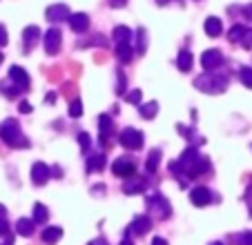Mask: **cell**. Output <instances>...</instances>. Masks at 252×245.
Returning a JSON list of instances; mask_svg holds the SVG:
<instances>
[{
	"mask_svg": "<svg viewBox=\"0 0 252 245\" xmlns=\"http://www.w3.org/2000/svg\"><path fill=\"white\" fill-rule=\"evenodd\" d=\"M194 87L205 94H223L228 90V76L217 71H205L194 80Z\"/></svg>",
	"mask_w": 252,
	"mask_h": 245,
	"instance_id": "obj_1",
	"label": "cell"
},
{
	"mask_svg": "<svg viewBox=\"0 0 252 245\" xmlns=\"http://www.w3.org/2000/svg\"><path fill=\"white\" fill-rule=\"evenodd\" d=\"M0 138H2L9 147H23V150L29 147L27 136L23 134V129H20L16 118H7V121L0 125Z\"/></svg>",
	"mask_w": 252,
	"mask_h": 245,
	"instance_id": "obj_2",
	"label": "cell"
},
{
	"mask_svg": "<svg viewBox=\"0 0 252 245\" xmlns=\"http://www.w3.org/2000/svg\"><path fill=\"white\" fill-rule=\"evenodd\" d=\"M148 214L154 218H170V214H172L170 201L163 194H152L148 198Z\"/></svg>",
	"mask_w": 252,
	"mask_h": 245,
	"instance_id": "obj_3",
	"label": "cell"
},
{
	"mask_svg": "<svg viewBox=\"0 0 252 245\" xmlns=\"http://www.w3.org/2000/svg\"><path fill=\"white\" fill-rule=\"evenodd\" d=\"M119 141L125 150H141L143 147V134L134 127H125L123 132H121Z\"/></svg>",
	"mask_w": 252,
	"mask_h": 245,
	"instance_id": "obj_4",
	"label": "cell"
},
{
	"mask_svg": "<svg viewBox=\"0 0 252 245\" xmlns=\"http://www.w3.org/2000/svg\"><path fill=\"white\" fill-rule=\"evenodd\" d=\"M61 43H63V33L58 27H52L47 33H45V52H47L49 56L61 52Z\"/></svg>",
	"mask_w": 252,
	"mask_h": 245,
	"instance_id": "obj_5",
	"label": "cell"
},
{
	"mask_svg": "<svg viewBox=\"0 0 252 245\" xmlns=\"http://www.w3.org/2000/svg\"><path fill=\"white\" fill-rule=\"evenodd\" d=\"M201 65L205 71H214L217 67L223 65V54L219 49H208V52L201 54Z\"/></svg>",
	"mask_w": 252,
	"mask_h": 245,
	"instance_id": "obj_6",
	"label": "cell"
},
{
	"mask_svg": "<svg viewBox=\"0 0 252 245\" xmlns=\"http://www.w3.org/2000/svg\"><path fill=\"white\" fill-rule=\"evenodd\" d=\"M112 172H114L116 176H121V179H132L134 172H136V165H134V160L129 158H116L114 163H112Z\"/></svg>",
	"mask_w": 252,
	"mask_h": 245,
	"instance_id": "obj_7",
	"label": "cell"
},
{
	"mask_svg": "<svg viewBox=\"0 0 252 245\" xmlns=\"http://www.w3.org/2000/svg\"><path fill=\"white\" fill-rule=\"evenodd\" d=\"M152 230V218L150 216H136L132 223H129L127 227V236H143V234H148V232Z\"/></svg>",
	"mask_w": 252,
	"mask_h": 245,
	"instance_id": "obj_8",
	"label": "cell"
},
{
	"mask_svg": "<svg viewBox=\"0 0 252 245\" xmlns=\"http://www.w3.org/2000/svg\"><path fill=\"white\" fill-rule=\"evenodd\" d=\"M190 201L196 208H205V205H210V203L214 201V194L210 192L208 187H194L190 192Z\"/></svg>",
	"mask_w": 252,
	"mask_h": 245,
	"instance_id": "obj_9",
	"label": "cell"
},
{
	"mask_svg": "<svg viewBox=\"0 0 252 245\" xmlns=\"http://www.w3.org/2000/svg\"><path fill=\"white\" fill-rule=\"evenodd\" d=\"M69 7L67 5H52L47 11H45V18L49 20V23H63V20H69Z\"/></svg>",
	"mask_w": 252,
	"mask_h": 245,
	"instance_id": "obj_10",
	"label": "cell"
},
{
	"mask_svg": "<svg viewBox=\"0 0 252 245\" xmlns=\"http://www.w3.org/2000/svg\"><path fill=\"white\" fill-rule=\"evenodd\" d=\"M98 127H100V145H110L112 141V134H114V122H112V118L107 116V114H103L98 121Z\"/></svg>",
	"mask_w": 252,
	"mask_h": 245,
	"instance_id": "obj_11",
	"label": "cell"
},
{
	"mask_svg": "<svg viewBox=\"0 0 252 245\" xmlns=\"http://www.w3.org/2000/svg\"><path fill=\"white\" fill-rule=\"evenodd\" d=\"M148 189V181L145 179H141V176H132V179H125V183H123V192L125 194H143Z\"/></svg>",
	"mask_w": 252,
	"mask_h": 245,
	"instance_id": "obj_12",
	"label": "cell"
},
{
	"mask_svg": "<svg viewBox=\"0 0 252 245\" xmlns=\"http://www.w3.org/2000/svg\"><path fill=\"white\" fill-rule=\"evenodd\" d=\"M49 176H52V170H49L45 163H33V167H32L33 185H45L49 181Z\"/></svg>",
	"mask_w": 252,
	"mask_h": 245,
	"instance_id": "obj_13",
	"label": "cell"
},
{
	"mask_svg": "<svg viewBox=\"0 0 252 245\" xmlns=\"http://www.w3.org/2000/svg\"><path fill=\"white\" fill-rule=\"evenodd\" d=\"M9 80L14 83V85H18L20 90H27V87H29V74L23 69V67H18V65H14L9 69Z\"/></svg>",
	"mask_w": 252,
	"mask_h": 245,
	"instance_id": "obj_14",
	"label": "cell"
},
{
	"mask_svg": "<svg viewBox=\"0 0 252 245\" xmlns=\"http://www.w3.org/2000/svg\"><path fill=\"white\" fill-rule=\"evenodd\" d=\"M67 23H69V27L74 29L76 33H83L87 27H90V16L83 14V11H81V14H71Z\"/></svg>",
	"mask_w": 252,
	"mask_h": 245,
	"instance_id": "obj_15",
	"label": "cell"
},
{
	"mask_svg": "<svg viewBox=\"0 0 252 245\" xmlns=\"http://www.w3.org/2000/svg\"><path fill=\"white\" fill-rule=\"evenodd\" d=\"M221 31H223V27H221V18L210 16V18L205 20V33H208L210 38H217V36H221Z\"/></svg>",
	"mask_w": 252,
	"mask_h": 245,
	"instance_id": "obj_16",
	"label": "cell"
},
{
	"mask_svg": "<svg viewBox=\"0 0 252 245\" xmlns=\"http://www.w3.org/2000/svg\"><path fill=\"white\" fill-rule=\"evenodd\" d=\"M192 62H194V56H192L188 49H183V52H179V56H176V67L181 71H190L192 69Z\"/></svg>",
	"mask_w": 252,
	"mask_h": 245,
	"instance_id": "obj_17",
	"label": "cell"
},
{
	"mask_svg": "<svg viewBox=\"0 0 252 245\" xmlns=\"http://www.w3.org/2000/svg\"><path fill=\"white\" fill-rule=\"evenodd\" d=\"M112 36H114L116 45L129 43V38H132V29H129V27H125V25H119V27H114V31H112Z\"/></svg>",
	"mask_w": 252,
	"mask_h": 245,
	"instance_id": "obj_18",
	"label": "cell"
},
{
	"mask_svg": "<svg viewBox=\"0 0 252 245\" xmlns=\"http://www.w3.org/2000/svg\"><path fill=\"white\" fill-rule=\"evenodd\" d=\"M33 230H36V223H33V218H20V221L16 223V232H18L20 236H32Z\"/></svg>",
	"mask_w": 252,
	"mask_h": 245,
	"instance_id": "obj_19",
	"label": "cell"
},
{
	"mask_svg": "<svg viewBox=\"0 0 252 245\" xmlns=\"http://www.w3.org/2000/svg\"><path fill=\"white\" fill-rule=\"evenodd\" d=\"M105 167V154H90L87 158V172H100Z\"/></svg>",
	"mask_w": 252,
	"mask_h": 245,
	"instance_id": "obj_20",
	"label": "cell"
},
{
	"mask_svg": "<svg viewBox=\"0 0 252 245\" xmlns=\"http://www.w3.org/2000/svg\"><path fill=\"white\" fill-rule=\"evenodd\" d=\"M138 112H141V116H143V118H148V121H152V118L157 116V112H158V103H157V100L143 103V105H138Z\"/></svg>",
	"mask_w": 252,
	"mask_h": 245,
	"instance_id": "obj_21",
	"label": "cell"
},
{
	"mask_svg": "<svg viewBox=\"0 0 252 245\" xmlns=\"http://www.w3.org/2000/svg\"><path fill=\"white\" fill-rule=\"evenodd\" d=\"M38 38H40V29L33 27V25H32V27H27V29L23 31V40H25V47H27V49L32 47V45L36 43Z\"/></svg>",
	"mask_w": 252,
	"mask_h": 245,
	"instance_id": "obj_22",
	"label": "cell"
},
{
	"mask_svg": "<svg viewBox=\"0 0 252 245\" xmlns=\"http://www.w3.org/2000/svg\"><path fill=\"white\" fill-rule=\"evenodd\" d=\"M134 56L132 52V45L129 43H123V45H116V58H119L121 62H129Z\"/></svg>",
	"mask_w": 252,
	"mask_h": 245,
	"instance_id": "obj_23",
	"label": "cell"
},
{
	"mask_svg": "<svg viewBox=\"0 0 252 245\" xmlns=\"http://www.w3.org/2000/svg\"><path fill=\"white\" fill-rule=\"evenodd\" d=\"M61 236H63V230H61V227H47V230L43 232V241H45L47 245L58 243V241H61Z\"/></svg>",
	"mask_w": 252,
	"mask_h": 245,
	"instance_id": "obj_24",
	"label": "cell"
},
{
	"mask_svg": "<svg viewBox=\"0 0 252 245\" xmlns=\"http://www.w3.org/2000/svg\"><path fill=\"white\" fill-rule=\"evenodd\" d=\"M246 31H248L246 25H234V27L228 31V40L230 43H241L243 36H246Z\"/></svg>",
	"mask_w": 252,
	"mask_h": 245,
	"instance_id": "obj_25",
	"label": "cell"
},
{
	"mask_svg": "<svg viewBox=\"0 0 252 245\" xmlns=\"http://www.w3.org/2000/svg\"><path fill=\"white\" fill-rule=\"evenodd\" d=\"M158 160H161V150H152L148 156V163H145V170L150 172V174H154L158 167Z\"/></svg>",
	"mask_w": 252,
	"mask_h": 245,
	"instance_id": "obj_26",
	"label": "cell"
},
{
	"mask_svg": "<svg viewBox=\"0 0 252 245\" xmlns=\"http://www.w3.org/2000/svg\"><path fill=\"white\" fill-rule=\"evenodd\" d=\"M47 218H49L47 208H45L43 203H36L33 205V223H47Z\"/></svg>",
	"mask_w": 252,
	"mask_h": 245,
	"instance_id": "obj_27",
	"label": "cell"
},
{
	"mask_svg": "<svg viewBox=\"0 0 252 245\" xmlns=\"http://www.w3.org/2000/svg\"><path fill=\"white\" fill-rule=\"evenodd\" d=\"M234 245H252V232H241V234L232 236Z\"/></svg>",
	"mask_w": 252,
	"mask_h": 245,
	"instance_id": "obj_28",
	"label": "cell"
},
{
	"mask_svg": "<svg viewBox=\"0 0 252 245\" xmlns=\"http://www.w3.org/2000/svg\"><path fill=\"white\" fill-rule=\"evenodd\" d=\"M69 116L71 118H81L83 116V103H81V98H74L69 103Z\"/></svg>",
	"mask_w": 252,
	"mask_h": 245,
	"instance_id": "obj_29",
	"label": "cell"
},
{
	"mask_svg": "<svg viewBox=\"0 0 252 245\" xmlns=\"http://www.w3.org/2000/svg\"><path fill=\"white\" fill-rule=\"evenodd\" d=\"M241 83L252 90V67H241Z\"/></svg>",
	"mask_w": 252,
	"mask_h": 245,
	"instance_id": "obj_30",
	"label": "cell"
},
{
	"mask_svg": "<svg viewBox=\"0 0 252 245\" xmlns=\"http://www.w3.org/2000/svg\"><path fill=\"white\" fill-rule=\"evenodd\" d=\"M78 143H81L83 152H90V147H92V138H90V134L81 132V134H78Z\"/></svg>",
	"mask_w": 252,
	"mask_h": 245,
	"instance_id": "obj_31",
	"label": "cell"
},
{
	"mask_svg": "<svg viewBox=\"0 0 252 245\" xmlns=\"http://www.w3.org/2000/svg\"><path fill=\"white\" fill-rule=\"evenodd\" d=\"M141 96H143L141 90H132L127 96H125V100H127V103H132V105H138V103H141Z\"/></svg>",
	"mask_w": 252,
	"mask_h": 245,
	"instance_id": "obj_32",
	"label": "cell"
},
{
	"mask_svg": "<svg viewBox=\"0 0 252 245\" xmlns=\"http://www.w3.org/2000/svg\"><path fill=\"white\" fill-rule=\"evenodd\" d=\"M145 49H148V45H145V31L138 29V52L145 54Z\"/></svg>",
	"mask_w": 252,
	"mask_h": 245,
	"instance_id": "obj_33",
	"label": "cell"
},
{
	"mask_svg": "<svg viewBox=\"0 0 252 245\" xmlns=\"http://www.w3.org/2000/svg\"><path fill=\"white\" fill-rule=\"evenodd\" d=\"M241 45H243L246 49H250V47H252V29H248V31H246V36H243Z\"/></svg>",
	"mask_w": 252,
	"mask_h": 245,
	"instance_id": "obj_34",
	"label": "cell"
},
{
	"mask_svg": "<svg viewBox=\"0 0 252 245\" xmlns=\"http://www.w3.org/2000/svg\"><path fill=\"white\" fill-rule=\"evenodd\" d=\"M119 85H116V94H123V90H125V83H127V80L123 78V71H119Z\"/></svg>",
	"mask_w": 252,
	"mask_h": 245,
	"instance_id": "obj_35",
	"label": "cell"
},
{
	"mask_svg": "<svg viewBox=\"0 0 252 245\" xmlns=\"http://www.w3.org/2000/svg\"><path fill=\"white\" fill-rule=\"evenodd\" d=\"M9 234V225H7V221H0V236Z\"/></svg>",
	"mask_w": 252,
	"mask_h": 245,
	"instance_id": "obj_36",
	"label": "cell"
},
{
	"mask_svg": "<svg viewBox=\"0 0 252 245\" xmlns=\"http://www.w3.org/2000/svg\"><path fill=\"white\" fill-rule=\"evenodd\" d=\"M2 45H7V31H5V27H0V47Z\"/></svg>",
	"mask_w": 252,
	"mask_h": 245,
	"instance_id": "obj_37",
	"label": "cell"
},
{
	"mask_svg": "<svg viewBox=\"0 0 252 245\" xmlns=\"http://www.w3.org/2000/svg\"><path fill=\"white\" fill-rule=\"evenodd\" d=\"M243 16H246V18H248V20H250V23H252V2H250V5L246 7V9H243Z\"/></svg>",
	"mask_w": 252,
	"mask_h": 245,
	"instance_id": "obj_38",
	"label": "cell"
},
{
	"mask_svg": "<svg viewBox=\"0 0 252 245\" xmlns=\"http://www.w3.org/2000/svg\"><path fill=\"white\" fill-rule=\"evenodd\" d=\"M152 245H167V241H165V239H161V236H157V239L152 241Z\"/></svg>",
	"mask_w": 252,
	"mask_h": 245,
	"instance_id": "obj_39",
	"label": "cell"
},
{
	"mask_svg": "<svg viewBox=\"0 0 252 245\" xmlns=\"http://www.w3.org/2000/svg\"><path fill=\"white\" fill-rule=\"evenodd\" d=\"M20 112H25V114L32 112V105H29V103H20Z\"/></svg>",
	"mask_w": 252,
	"mask_h": 245,
	"instance_id": "obj_40",
	"label": "cell"
},
{
	"mask_svg": "<svg viewBox=\"0 0 252 245\" xmlns=\"http://www.w3.org/2000/svg\"><path fill=\"white\" fill-rule=\"evenodd\" d=\"M90 245H110V243H107V241H105V239H94Z\"/></svg>",
	"mask_w": 252,
	"mask_h": 245,
	"instance_id": "obj_41",
	"label": "cell"
},
{
	"mask_svg": "<svg viewBox=\"0 0 252 245\" xmlns=\"http://www.w3.org/2000/svg\"><path fill=\"white\" fill-rule=\"evenodd\" d=\"M5 216H7V210L5 205H0V221H5Z\"/></svg>",
	"mask_w": 252,
	"mask_h": 245,
	"instance_id": "obj_42",
	"label": "cell"
},
{
	"mask_svg": "<svg viewBox=\"0 0 252 245\" xmlns=\"http://www.w3.org/2000/svg\"><path fill=\"white\" fill-rule=\"evenodd\" d=\"M47 103H56V94H54V92L47 94Z\"/></svg>",
	"mask_w": 252,
	"mask_h": 245,
	"instance_id": "obj_43",
	"label": "cell"
},
{
	"mask_svg": "<svg viewBox=\"0 0 252 245\" xmlns=\"http://www.w3.org/2000/svg\"><path fill=\"white\" fill-rule=\"evenodd\" d=\"M121 245H134V243H132V239H129V236H125V239L121 241Z\"/></svg>",
	"mask_w": 252,
	"mask_h": 245,
	"instance_id": "obj_44",
	"label": "cell"
},
{
	"mask_svg": "<svg viewBox=\"0 0 252 245\" xmlns=\"http://www.w3.org/2000/svg\"><path fill=\"white\" fill-rule=\"evenodd\" d=\"M110 2H112V5H114V7H121V5H123V2H125V0H110Z\"/></svg>",
	"mask_w": 252,
	"mask_h": 245,
	"instance_id": "obj_45",
	"label": "cell"
},
{
	"mask_svg": "<svg viewBox=\"0 0 252 245\" xmlns=\"http://www.w3.org/2000/svg\"><path fill=\"white\" fill-rule=\"evenodd\" d=\"M158 5H167V2H170V0H157Z\"/></svg>",
	"mask_w": 252,
	"mask_h": 245,
	"instance_id": "obj_46",
	"label": "cell"
},
{
	"mask_svg": "<svg viewBox=\"0 0 252 245\" xmlns=\"http://www.w3.org/2000/svg\"><path fill=\"white\" fill-rule=\"evenodd\" d=\"M210 245H223V243H219V241H214V243H210Z\"/></svg>",
	"mask_w": 252,
	"mask_h": 245,
	"instance_id": "obj_47",
	"label": "cell"
},
{
	"mask_svg": "<svg viewBox=\"0 0 252 245\" xmlns=\"http://www.w3.org/2000/svg\"><path fill=\"white\" fill-rule=\"evenodd\" d=\"M0 62H2V54H0Z\"/></svg>",
	"mask_w": 252,
	"mask_h": 245,
	"instance_id": "obj_48",
	"label": "cell"
},
{
	"mask_svg": "<svg viewBox=\"0 0 252 245\" xmlns=\"http://www.w3.org/2000/svg\"><path fill=\"white\" fill-rule=\"evenodd\" d=\"M250 214H252V208H250Z\"/></svg>",
	"mask_w": 252,
	"mask_h": 245,
	"instance_id": "obj_49",
	"label": "cell"
}]
</instances>
